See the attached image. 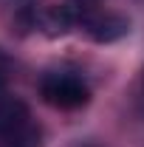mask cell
Wrapping results in <instances>:
<instances>
[{
    "label": "cell",
    "instance_id": "obj_1",
    "mask_svg": "<svg viewBox=\"0 0 144 147\" xmlns=\"http://www.w3.org/2000/svg\"><path fill=\"white\" fill-rule=\"evenodd\" d=\"M40 93H42V99L51 105V108H62V110H73V108H82L85 102H88V85L79 79V76H73V74H45L42 79H40Z\"/></svg>",
    "mask_w": 144,
    "mask_h": 147
},
{
    "label": "cell",
    "instance_id": "obj_2",
    "mask_svg": "<svg viewBox=\"0 0 144 147\" xmlns=\"http://www.w3.org/2000/svg\"><path fill=\"white\" fill-rule=\"evenodd\" d=\"M82 26L96 42H116L130 31V20L122 14H88Z\"/></svg>",
    "mask_w": 144,
    "mask_h": 147
},
{
    "label": "cell",
    "instance_id": "obj_3",
    "mask_svg": "<svg viewBox=\"0 0 144 147\" xmlns=\"http://www.w3.org/2000/svg\"><path fill=\"white\" fill-rule=\"evenodd\" d=\"M28 122H31V113H28V105L23 99H17V96H3L0 99V139L17 133Z\"/></svg>",
    "mask_w": 144,
    "mask_h": 147
},
{
    "label": "cell",
    "instance_id": "obj_4",
    "mask_svg": "<svg viewBox=\"0 0 144 147\" xmlns=\"http://www.w3.org/2000/svg\"><path fill=\"white\" fill-rule=\"evenodd\" d=\"M3 147H42V130L37 127L34 122H28L26 127H20L17 133L0 139Z\"/></svg>",
    "mask_w": 144,
    "mask_h": 147
},
{
    "label": "cell",
    "instance_id": "obj_5",
    "mask_svg": "<svg viewBox=\"0 0 144 147\" xmlns=\"http://www.w3.org/2000/svg\"><path fill=\"white\" fill-rule=\"evenodd\" d=\"M6 79H9V59H6V57L0 54V91H3Z\"/></svg>",
    "mask_w": 144,
    "mask_h": 147
}]
</instances>
